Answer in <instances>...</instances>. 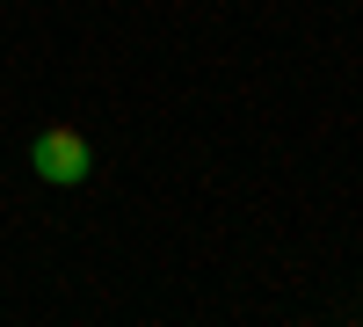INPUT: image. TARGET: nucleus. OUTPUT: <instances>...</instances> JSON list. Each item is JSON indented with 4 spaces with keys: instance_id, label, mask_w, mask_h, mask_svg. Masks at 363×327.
<instances>
[{
    "instance_id": "1",
    "label": "nucleus",
    "mask_w": 363,
    "mask_h": 327,
    "mask_svg": "<svg viewBox=\"0 0 363 327\" xmlns=\"http://www.w3.org/2000/svg\"><path fill=\"white\" fill-rule=\"evenodd\" d=\"M29 160H37V174H44V182L73 189L80 174H87V138H80V131H66V124H51V131H37Z\"/></svg>"
}]
</instances>
